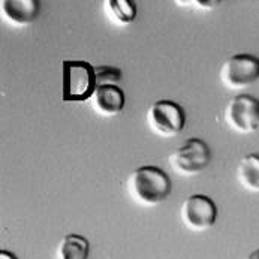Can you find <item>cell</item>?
Here are the masks:
<instances>
[{"label": "cell", "instance_id": "cell-10", "mask_svg": "<svg viewBox=\"0 0 259 259\" xmlns=\"http://www.w3.org/2000/svg\"><path fill=\"white\" fill-rule=\"evenodd\" d=\"M89 240L78 234H69L59 241L54 252V259H89Z\"/></svg>", "mask_w": 259, "mask_h": 259}, {"label": "cell", "instance_id": "cell-7", "mask_svg": "<svg viewBox=\"0 0 259 259\" xmlns=\"http://www.w3.org/2000/svg\"><path fill=\"white\" fill-rule=\"evenodd\" d=\"M180 219L189 231L205 232L216 223L218 207L207 195H192L180 207Z\"/></svg>", "mask_w": 259, "mask_h": 259}, {"label": "cell", "instance_id": "cell-1", "mask_svg": "<svg viewBox=\"0 0 259 259\" xmlns=\"http://www.w3.org/2000/svg\"><path fill=\"white\" fill-rule=\"evenodd\" d=\"M126 190L137 205L151 208L168 199L172 190V183L165 171L147 165L131 172L126 182Z\"/></svg>", "mask_w": 259, "mask_h": 259}, {"label": "cell", "instance_id": "cell-2", "mask_svg": "<svg viewBox=\"0 0 259 259\" xmlns=\"http://www.w3.org/2000/svg\"><path fill=\"white\" fill-rule=\"evenodd\" d=\"M211 162V150L201 138H189L168 156L171 169L180 177H193Z\"/></svg>", "mask_w": 259, "mask_h": 259}, {"label": "cell", "instance_id": "cell-3", "mask_svg": "<svg viewBox=\"0 0 259 259\" xmlns=\"http://www.w3.org/2000/svg\"><path fill=\"white\" fill-rule=\"evenodd\" d=\"M150 131L160 138L177 137L186 126L185 108L169 99H160L150 105L146 114Z\"/></svg>", "mask_w": 259, "mask_h": 259}, {"label": "cell", "instance_id": "cell-14", "mask_svg": "<svg viewBox=\"0 0 259 259\" xmlns=\"http://www.w3.org/2000/svg\"><path fill=\"white\" fill-rule=\"evenodd\" d=\"M177 5H183V6H189V5H193V6H196V9H214L218 5H219V2H216V0H210V2H196V0H187V2H182V0H177L176 2Z\"/></svg>", "mask_w": 259, "mask_h": 259}, {"label": "cell", "instance_id": "cell-9", "mask_svg": "<svg viewBox=\"0 0 259 259\" xmlns=\"http://www.w3.org/2000/svg\"><path fill=\"white\" fill-rule=\"evenodd\" d=\"M93 111L101 117H115L126 105L124 92L118 85H99L89 99Z\"/></svg>", "mask_w": 259, "mask_h": 259}, {"label": "cell", "instance_id": "cell-13", "mask_svg": "<svg viewBox=\"0 0 259 259\" xmlns=\"http://www.w3.org/2000/svg\"><path fill=\"white\" fill-rule=\"evenodd\" d=\"M121 78H123V72L115 66H96L95 68L96 87H99V85H118Z\"/></svg>", "mask_w": 259, "mask_h": 259}, {"label": "cell", "instance_id": "cell-5", "mask_svg": "<svg viewBox=\"0 0 259 259\" xmlns=\"http://www.w3.org/2000/svg\"><path fill=\"white\" fill-rule=\"evenodd\" d=\"M223 118L228 127L237 134L249 135L259 129V99L241 93L234 96L225 107Z\"/></svg>", "mask_w": 259, "mask_h": 259}, {"label": "cell", "instance_id": "cell-16", "mask_svg": "<svg viewBox=\"0 0 259 259\" xmlns=\"http://www.w3.org/2000/svg\"><path fill=\"white\" fill-rule=\"evenodd\" d=\"M244 259H259V249H256V250H253V252H250L247 256Z\"/></svg>", "mask_w": 259, "mask_h": 259}, {"label": "cell", "instance_id": "cell-6", "mask_svg": "<svg viewBox=\"0 0 259 259\" xmlns=\"http://www.w3.org/2000/svg\"><path fill=\"white\" fill-rule=\"evenodd\" d=\"M219 78L228 90H244L259 79V59L252 54H234L223 62Z\"/></svg>", "mask_w": 259, "mask_h": 259}, {"label": "cell", "instance_id": "cell-12", "mask_svg": "<svg viewBox=\"0 0 259 259\" xmlns=\"http://www.w3.org/2000/svg\"><path fill=\"white\" fill-rule=\"evenodd\" d=\"M104 12L117 26H129L137 18V5L131 0H105Z\"/></svg>", "mask_w": 259, "mask_h": 259}, {"label": "cell", "instance_id": "cell-8", "mask_svg": "<svg viewBox=\"0 0 259 259\" xmlns=\"http://www.w3.org/2000/svg\"><path fill=\"white\" fill-rule=\"evenodd\" d=\"M40 14L37 0H2L0 17L12 27H24L32 24Z\"/></svg>", "mask_w": 259, "mask_h": 259}, {"label": "cell", "instance_id": "cell-15", "mask_svg": "<svg viewBox=\"0 0 259 259\" xmlns=\"http://www.w3.org/2000/svg\"><path fill=\"white\" fill-rule=\"evenodd\" d=\"M0 259H18L12 252L8 250H0Z\"/></svg>", "mask_w": 259, "mask_h": 259}, {"label": "cell", "instance_id": "cell-11", "mask_svg": "<svg viewBox=\"0 0 259 259\" xmlns=\"http://www.w3.org/2000/svg\"><path fill=\"white\" fill-rule=\"evenodd\" d=\"M237 180L243 189L259 193V154H247L237 165Z\"/></svg>", "mask_w": 259, "mask_h": 259}, {"label": "cell", "instance_id": "cell-4", "mask_svg": "<svg viewBox=\"0 0 259 259\" xmlns=\"http://www.w3.org/2000/svg\"><path fill=\"white\" fill-rule=\"evenodd\" d=\"M95 89V66L82 60L63 62V101H89Z\"/></svg>", "mask_w": 259, "mask_h": 259}]
</instances>
